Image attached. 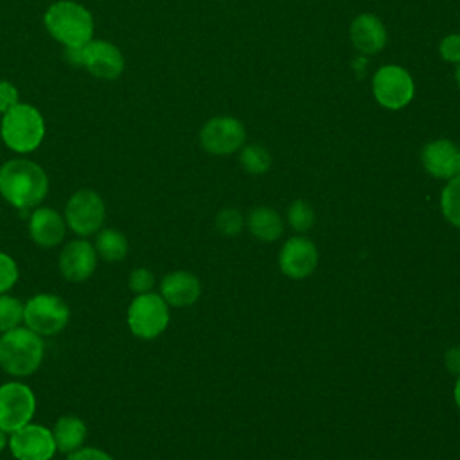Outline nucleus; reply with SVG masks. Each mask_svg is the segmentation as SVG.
Returning <instances> with one entry per match:
<instances>
[{
  "instance_id": "nucleus-1",
  "label": "nucleus",
  "mask_w": 460,
  "mask_h": 460,
  "mask_svg": "<svg viewBox=\"0 0 460 460\" xmlns=\"http://www.w3.org/2000/svg\"><path fill=\"white\" fill-rule=\"evenodd\" d=\"M49 192V176L27 158L7 160L0 167V196L14 208H36Z\"/></svg>"
},
{
  "instance_id": "nucleus-2",
  "label": "nucleus",
  "mask_w": 460,
  "mask_h": 460,
  "mask_svg": "<svg viewBox=\"0 0 460 460\" xmlns=\"http://www.w3.org/2000/svg\"><path fill=\"white\" fill-rule=\"evenodd\" d=\"M45 356L43 338L29 327H14L0 334V368L13 377L34 374Z\"/></svg>"
},
{
  "instance_id": "nucleus-3",
  "label": "nucleus",
  "mask_w": 460,
  "mask_h": 460,
  "mask_svg": "<svg viewBox=\"0 0 460 460\" xmlns=\"http://www.w3.org/2000/svg\"><path fill=\"white\" fill-rule=\"evenodd\" d=\"M43 22L49 34L63 43L65 49L83 47L93 40V18L84 5L74 0H58L52 4Z\"/></svg>"
},
{
  "instance_id": "nucleus-4",
  "label": "nucleus",
  "mask_w": 460,
  "mask_h": 460,
  "mask_svg": "<svg viewBox=\"0 0 460 460\" xmlns=\"http://www.w3.org/2000/svg\"><path fill=\"white\" fill-rule=\"evenodd\" d=\"M0 137L14 153H31L40 147L45 137V120L38 108L18 102L2 115Z\"/></svg>"
},
{
  "instance_id": "nucleus-5",
  "label": "nucleus",
  "mask_w": 460,
  "mask_h": 460,
  "mask_svg": "<svg viewBox=\"0 0 460 460\" xmlns=\"http://www.w3.org/2000/svg\"><path fill=\"white\" fill-rule=\"evenodd\" d=\"M128 327L140 340L158 338L169 325V304L160 293L135 295L128 307Z\"/></svg>"
},
{
  "instance_id": "nucleus-6",
  "label": "nucleus",
  "mask_w": 460,
  "mask_h": 460,
  "mask_svg": "<svg viewBox=\"0 0 460 460\" xmlns=\"http://www.w3.org/2000/svg\"><path fill=\"white\" fill-rule=\"evenodd\" d=\"M70 320L66 302L54 293H38L23 304V323L32 332L54 336L61 332Z\"/></svg>"
},
{
  "instance_id": "nucleus-7",
  "label": "nucleus",
  "mask_w": 460,
  "mask_h": 460,
  "mask_svg": "<svg viewBox=\"0 0 460 460\" xmlns=\"http://www.w3.org/2000/svg\"><path fill=\"white\" fill-rule=\"evenodd\" d=\"M65 56L70 63L84 66L99 79H115L124 70L122 52L106 40H90L83 47L65 49Z\"/></svg>"
},
{
  "instance_id": "nucleus-8",
  "label": "nucleus",
  "mask_w": 460,
  "mask_h": 460,
  "mask_svg": "<svg viewBox=\"0 0 460 460\" xmlns=\"http://www.w3.org/2000/svg\"><path fill=\"white\" fill-rule=\"evenodd\" d=\"M372 93L386 110L406 108L415 95V83L410 72L399 65H383L372 75Z\"/></svg>"
},
{
  "instance_id": "nucleus-9",
  "label": "nucleus",
  "mask_w": 460,
  "mask_h": 460,
  "mask_svg": "<svg viewBox=\"0 0 460 460\" xmlns=\"http://www.w3.org/2000/svg\"><path fill=\"white\" fill-rule=\"evenodd\" d=\"M65 223L79 237L95 235L106 219V207L102 198L92 189H79L65 205Z\"/></svg>"
},
{
  "instance_id": "nucleus-10",
  "label": "nucleus",
  "mask_w": 460,
  "mask_h": 460,
  "mask_svg": "<svg viewBox=\"0 0 460 460\" xmlns=\"http://www.w3.org/2000/svg\"><path fill=\"white\" fill-rule=\"evenodd\" d=\"M36 411V395L32 388L20 381L0 385V428L13 433L32 422Z\"/></svg>"
},
{
  "instance_id": "nucleus-11",
  "label": "nucleus",
  "mask_w": 460,
  "mask_h": 460,
  "mask_svg": "<svg viewBox=\"0 0 460 460\" xmlns=\"http://www.w3.org/2000/svg\"><path fill=\"white\" fill-rule=\"evenodd\" d=\"M246 129L241 120L228 115L208 119L199 131V144L210 155H232L244 146Z\"/></svg>"
},
{
  "instance_id": "nucleus-12",
  "label": "nucleus",
  "mask_w": 460,
  "mask_h": 460,
  "mask_svg": "<svg viewBox=\"0 0 460 460\" xmlns=\"http://www.w3.org/2000/svg\"><path fill=\"white\" fill-rule=\"evenodd\" d=\"M7 447L16 460H52L58 451L52 429L34 422L9 433Z\"/></svg>"
},
{
  "instance_id": "nucleus-13",
  "label": "nucleus",
  "mask_w": 460,
  "mask_h": 460,
  "mask_svg": "<svg viewBox=\"0 0 460 460\" xmlns=\"http://www.w3.org/2000/svg\"><path fill=\"white\" fill-rule=\"evenodd\" d=\"M97 252L86 239H72L59 252L58 266L61 275L74 284L88 280L97 268Z\"/></svg>"
},
{
  "instance_id": "nucleus-14",
  "label": "nucleus",
  "mask_w": 460,
  "mask_h": 460,
  "mask_svg": "<svg viewBox=\"0 0 460 460\" xmlns=\"http://www.w3.org/2000/svg\"><path fill=\"white\" fill-rule=\"evenodd\" d=\"M318 264V250L309 237L293 235L289 237L280 253H279V266L280 271L295 280L309 277Z\"/></svg>"
},
{
  "instance_id": "nucleus-15",
  "label": "nucleus",
  "mask_w": 460,
  "mask_h": 460,
  "mask_svg": "<svg viewBox=\"0 0 460 460\" xmlns=\"http://www.w3.org/2000/svg\"><path fill=\"white\" fill-rule=\"evenodd\" d=\"M420 162L429 176L437 180H451L460 174V147L449 138H435L424 144Z\"/></svg>"
},
{
  "instance_id": "nucleus-16",
  "label": "nucleus",
  "mask_w": 460,
  "mask_h": 460,
  "mask_svg": "<svg viewBox=\"0 0 460 460\" xmlns=\"http://www.w3.org/2000/svg\"><path fill=\"white\" fill-rule=\"evenodd\" d=\"M349 36L354 49L365 56H372L383 50L388 38L385 23L372 13L358 14L350 23Z\"/></svg>"
},
{
  "instance_id": "nucleus-17",
  "label": "nucleus",
  "mask_w": 460,
  "mask_h": 460,
  "mask_svg": "<svg viewBox=\"0 0 460 460\" xmlns=\"http://www.w3.org/2000/svg\"><path fill=\"white\" fill-rule=\"evenodd\" d=\"M65 217L50 207H36L29 217L31 239L41 248H54L65 239Z\"/></svg>"
},
{
  "instance_id": "nucleus-18",
  "label": "nucleus",
  "mask_w": 460,
  "mask_h": 460,
  "mask_svg": "<svg viewBox=\"0 0 460 460\" xmlns=\"http://www.w3.org/2000/svg\"><path fill=\"white\" fill-rule=\"evenodd\" d=\"M160 295L172 307H187L199 298L201 284L190 271H171L160 282Z\"/></svg>"
},
{
  "instance_id": "nucleus-19",
  "label": "nucleus",
  "mask_w": 460,
  "mask_h": 460,
  "mask_svg": "<svg viewBox=\"0 0 460 460\" xmlns=\"http://www.w3.org/2000/svg\"><path fill=\"white\" fill-rule=\"evenodd\" d=\"M244 225L248 226L250 234L259 241L273 243L280 237L284 226L280 214L271 207H255L248 212Z\"/></svg>"
},
{
  "instance_id": "nucleus-20",
  "label": "nucleus",
  "mask_w": 460,
  "mask_h": 460,
  "mask_svg": "<svg viewBox=\"0 0 460 460\" xmlns=\"http://www.w3.org/2000/svg\"><path fill=\"white\" fill-rule=\"evenodd\" d=\"M86 433V424L77 415H63L54 422L52 428L56 447L65 455L83 447Z\"/></svg>"
},
{
  "instance_id": "nucleus-21",
  "label": "nucleus",
  "mask_w": 460,
  "mask_h": 460,
  "mask_svg": "<svg viewBox=\"0 0 460 460\" xmlns=\"http://www.w3.org/2000/svg\"><path fill=\"white\" fill-rule=\"evenodd\" d=\"M93 248L101 259L108 262H117L128 255V239L120 230L101 228L95 234Z\"/></svg>"
},
{
  "instance_id": "nucleus-22",
  "label": "nucleus",
  "mask_w": 460,
  "mask_h": 460,
  "mask_svg": "<svg viewBox=\"0 0 460 460\" xmlns=\"http://www.w3.org/2000/svg\"><path fill=\"white\" fill-rule=\"evenodd\" d=\"M440 208L444 217L456 228H460V174L447 180L440 194Z\"/></svg>"
},
{
  "instance_id": "nucleus-23",
  "label": "nucleus",
  "mask_w": 460,
  "mask_h": 460,
  "mask_svg": "<svg viewBox=\"0 0 460 460\" xmlns=\"http://www.w3.org/2000/svg\"><path fill=\"white\" fill-rule=\"evenodd\" d=\"M239 162L248 174H264L271 165V156L262 146L248 144L241 147Z\"/></svg>"
},
{
  "instance_id": "nucleus-24",
  "label": "nucleus",
  "mask_w": 460,
  "mask_h": 460,
  "mask_svg": "<svg viewBox=\"0 0 460 460\" xmlns=\"http://www.w3.org/2000/svg\"><path fill=\"white\" fill-rule=\"evenodd\" d=\"M22 322H23V304L7 293H2L0 295V334L18 327Z\"/></svg>"
},
{
  "instance_id": "nucleus-25",
  "label": "nucleus",
  "mask_w": 460,
  "mask_h": 460,
  "mask_svg": "<svg viewBox=\"0 0 460 460\" xmlns=\"http://www.w3.org/2000/svg\"><path fill=\"white\" fill-rule=\"evenodd\" d=\"M288 223L295 232H307L314 225V210L304 199H295L288 208Z\"/></svg>"
},
{
  "instance_id": "nucleus-26",
  "label": "nucleus",
  "mask_w": 460,
  "mask_h": 460,
  "mask_svg": "<svg viewBox=\"0 0 460 460\" xmlns=\"http://www.w3.org/2000/svg\"><path fill=\"white\" fill-rule=\"evenodd\" d=\"M244 226V217L237 208H223L217 216H216V228L219 234L223 235H235L243 230Z\"/></svg>"
},
{
  "instance_id": "nucleus-27",
  "label": "nucleus",
  "mask_w": 460,
  "mask_h": 460,
  "mask_svg": "<svg viewBox=\"0 0 460 460\" xmlns=\"http://www.w3.org/2000/svg\"><path fill=\"white\" fill-rule=\"evenodd\" d=\"M18 275L20 273L16 261L9 253L0 252V295L14 288V284L18 282Z\"/></svg>"
},
{
  "instance_id": "nucleus-28",
  "label": "nucleus",
  "mask_w": 460,
  "mask_h": 460,
  "mask_svg": "<svg viewBox=\"0 0 460 460\" xmlns=\"http://www.w3.org/2000/svg\"><path fill=\"white\" fill-rule=\"evenodd\" d=\"M155 286V275L151 270L147 268H135L129 277H128V288L135 293V295H142V293H149Z\"/></svg>"
},
{
  "instance_id": "nucleus-29",
  "label": "nucleus",
  "mask_w": 460,
  "mask_h": 460,
  "mask_svg": "<svg viewBox=\"0 0 460 460\" xmlns=\"http://www.w3.org/2000/svg\"><path fill=\"white\" fill-rule=\"evenodd\" d=\"M438 52L444 61L458 65L460 63V34L453 32L444 36L442 41L438 43Z\"/></svg>"
},
{
  "instance_id": "nucleus-30",
  "label": "nucleus",
  "mask_w": 460,
  "mask_h": 460,
  "mask_svg": "<svg viewBox=\"0 0 460 460\" xmlns=\"http://www.w3.org/2000/svg\"><path fill=\"white\" fill-rule=\"evenodd\" d=\"M18 102H20V95H18L16 86L9 81H0V113L4 115Z\"/></svg>"
},
{
  "instance_id": "nucleus-31",
  "label": "nucleus",
  "mask_w": 460,
  "mask_h": 460,
  "mask_svg": "<svg viewBox=\"0 0 460 460\" xmlns=\"http://www.w3.org/2000/svg\"><path fill=\"white\" fill-rule=\"evenodd\" d=\"M66 460H113L111 455H108L106 451L99 449V447H90V446H83L72 453L66 455Z\"/></svg>"
},
{
  "instance_id": "nucleus-32",
  "label": "nucleus",
  "mask_w": 460,
  "mask_h": 460,
  "mask_svg": "<svg viewBox=\"0 0 460 460\" xmlns=\"http://www.w3.org/2000/svg\"><path fill=\"white\" fill-rule=\"evenodd\" d=\"M446 367L453 374H460V347L449 349L446 354Z\"/></svg>"
},
{
  "instance_id": "nucleus-33",
  "label": "nucleus",
  "mask_w": 460,
  "mask_h": 460,
  "mask_svg": "<svg viewBox=\"0 0 460 460\" xmlns=\"http://www.w3.org/2000/svg\"><path fill=\"white\" fill-rule=\"evenodd\" d=\"M453 395H455V402H456V406H458V410H460V374H458V379H456V383H455Z\"/></svg>"
},
{
  "instance_id": "nucleus-34",
  "label": "nucleus",
  "mask_w": 460,
  "mask_h": 460,
  "mask_svg": "<svg viewBox=\"0 0 460 460\" xmlns=\"http://www.w3.org/2000/svg\"><path fill=\"white\" fill-rule=\"evenodd\" d=\"M7 442H9V437H7V431H4L2 428H0V453L5 449V446H7Z\"/></svg>"
},
{
  "instance_id": "nucleus-35",
  "label": "nucleus",
  "mask_w": 460,
  "mask_h": 460,
  "mask_svg": "<svg viewBox=\"0 0 460 460\" xmlns=\"http://www.w3.org/2000/svg\"><path fill=\"white\" fill-rule=\"evenodd\" d=\"M455 81H456V84L460 88V63L456 65V70H455Z\"/></svg>"
}]
</instances>
